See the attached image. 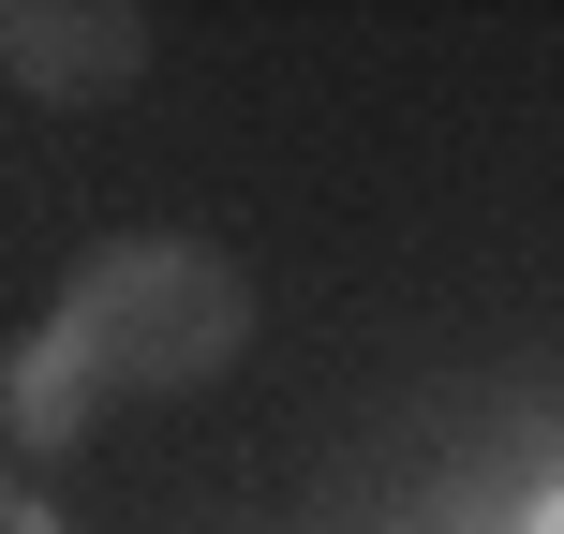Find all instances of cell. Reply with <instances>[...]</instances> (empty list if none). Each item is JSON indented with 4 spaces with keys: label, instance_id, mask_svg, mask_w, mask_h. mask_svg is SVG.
Wrapping results in <instances>:
<instances>
[{
    "label": "cell",
    "instance_id": "cell-4",
    "mask_svg": "<svg viewBox=\"0 0 564 534\" xmlns=\"http://www.w3.org/2000/svg\"><path fill=\"white\" fill-rule=\"evenodd\" d=\"M520 534H564V490H550V505H535V520H520Z\"/></svg>",
    "mask_w": 564,
    "mask_h": 534
},
{
    "label": "cell",
    "instance_id": "cell-2",
    "mask_svg": "<svg viewBox=\"0 0 564 534\" xmlns=\"http://www.w3.org/2000/svg\"><path fill=\"white\" fill-rule=\"evenodd\" d=\"M149 59V30L134 15H59V0H0V75H30V89H119Z\"/></svg>",
    "mask_w": 564,
    "mask_h": 534
},
{
    "label": "cell",
    "instance_id": "cell-1",
    "mask_svg": "<svg viewBox=\"0 0 564 534\" xmlns=\"http://www.w3.org/2000/svg\"><path fill=\"white\" fill-rule=\"evenodd\" d=\"M238 327H253V297H238L224 253H194V238H134V253H89L75 297L45 312V341L15 357V446H75L89 401L119 386H208V371L238 357Z\"/></svg>",
    "mask_w": 564,
    "mask_h": 534
},
{
    "label": "cell",
    "instance_id": "cell-3",
    "mask_svg": "<svg viewBox=\"0 0 564 534\" xmlns=\"http://www.w3.org/2000/svg\"><path fill=\"white\" fill-rule=\"evenodd\" d=\"M0 534H59V520H45V505H15V490H0Z\"/></svg>",
    "mask_w": 564,
    "mask_h": 534
}]
</instances>
